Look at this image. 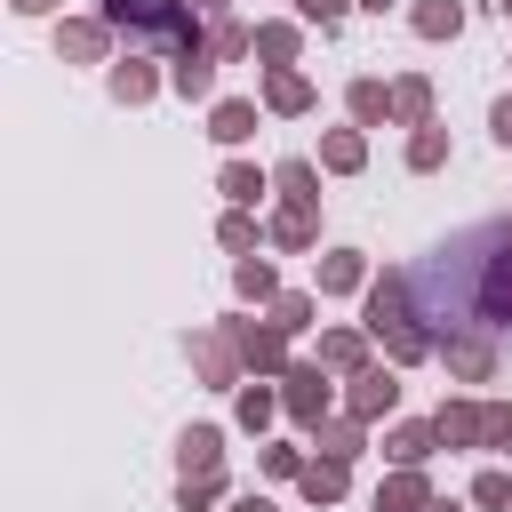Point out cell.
I'll list each match as a JSON object with an SVG mask.
<instances>
[{
  "label": "cell",
  "mask_w": 512,
  "mask_h": 512,
  "mask_svg": "<svg viewBox=\"0 0 512 512\" xmlns=\"http://www.w3.org/2000/svg\"><path fill=\"white\" fill-rule=\"evenodd\" d=\"M416 288H448V312H464L472 328H512V224H480L440 248Z\"/></svg>",
  "instance_id": "obj_1"
},
{
  "label": "cell",
  "mask_w": 512,
  "mask_h": 512,
  "mask_svg": "<svg viewBox=\"0 0 512 512\" xmlns=\"http://www.w3.org/2000/svg\"><path fill=\"white\" fill-rule=\"evenodd\" d=\"M368 336H384V352H392V368H416V360H432L440 344H432V328H424V312H416V272H384L376 288H368V320H360Z\"/></svg>",
  "instance_id": "obj_2"
},
{
  "label": "cell",
  "mask_w": 512,
  "mask_h": 512,
  "mask_svg": "<svg viewBox=\"0 0 512 512\" xmlns=\"http://www.w3.org/2000/svg\"><path fill=\"white\" fill-rule=\"evenodd\" d=\"M224 328H232V344H240V360H248L256 376H272V368L288 360V328H280V320H264V328H256V320H224Z\"/></svg>",
  "instance_id": "obj_3"
},
{
  "label": "cell",
  "mask_w": 512,
  "mask_h": 512,
  "mask_svg": "<svg viewBox=\"0 0 512 512\" xmlns=\"http://www.w3.org/2000/svg\"><path fill=\"white\" fill-rule=\"evenodd\" d=\"M440 360H448V376H464V384H488V376H496V344H488V336H464V328H448Z\"/></svg>",
  "instance_id": "obj_4"
},
{
  "label": "cell",
  "mask_w": 512,
  "mask_h": 512,
  "mask_svg": "<svg viewBox=\"0 0 512 512\" xmlns=\"http://www.w3.org/2000/svg\"><path fill=\"white\" fill-rule=\"evenodd\" d=\"M392 408H400V376L368 360V368L352 376V416H360V424H376V416H392Z\"/></svg>",
  "instance_id": "obj_5"
},
{
  "label": "cell",
  "mask_w": 512,
  "mask_h": 512,
  "mask_svg": "<svg viewBox=\"0 0 512 512\" xmlns=\"http://www.w3.org/2000/svg\"><path fill=\"white\" fill-rule=\"evenodd\" d=\"M192 368L208 376V384H240V344H232V328H216V336H192Z\"/></svg>",
  "instance_id": "obj_6"
},
{
  "label": "cell",
  "mask_w": 512,
  "mask_h": 512,
  "mask_svg": "<svg viewBox=\"0 0 512 512\" xmlns=\"http://www.w3.org/2000/svg\"><path fill=\"white\" fill-rule=\"evenodd\" d=\"M488 416H496V408H480V400H448L432 424H440L448 448H488Z\"/></svg>",
  "instance_id": "obj_7"
},
{
  "label": "cell",
  "mask_w": 512,
  "mask_h": 512,
  "mask_svg": "<svg viewBox=\"0 0 512 512\" xmlns=\"http://www.w3.org/2000/svg\"><path fill=\"white\" fill-rule=\"evenodd\" d=\"M296 488H304L312 504H336V496L352 488V456H312V464L296 472Z\"/></svg>",
  "instance_id": "obj_8"
},
{
  "label": "cell",
  "mask_w": 512,
  "mask_h": 512,
  "mask_svg": "<svg viewBox=\"0 0 512 512\" xmlns=\"http://www.w3.org/2000/svg\"><path fill=\"white\" fill-rule=\"evenodd\" d=\"M432 504V480H424V464H400L384 488H376V512H424Z\"/></svg>",
  "instance_id": "obj_9"
},
{
  "label": "cell",
  "mask_w": 512,
  "mask_h": 512,
  "mask_svg": "<svg viewBox=\"0 0 512 512\" xmlns=\"http://www.w3.org/2000/svg\"><path fill=\"white\" fill-rule=\"evenodd\" d=\"M264 112H280V120L312 112V80H304V72H288V64H272V80H264Z\"/></svg>",
  "instance_id": "obj_10"
},
{
  "label": "cell",
  "mask_w": 512,
  "mask_h": 512,
  "mask_svg": "<svg viewBox=\"0 0 512 512\" xmlns=\"http://www.w3.org/2000/svg\"><path fill=\"white\" fill-rule=\"evenodd\" d=\"M288 416L296 424H320L328 416V376L320 368H288Z\"/></svg>",
  "instance_id": "obj_11"
},
{
  "label": "cell",
  "mask_w": 512,
  "mask_h": 512,
  "mask_svg": "<svg viewBox=\"0 0 512 512\" xmlns=\"http://www.w3.org/2000/svg\"><path fill=\"white\" fill-rule=\"evenodd\" d=\"M56 48H64L72 64H96V56L112 48V24H88V16H72V24H56Z\"/></svg>",
  "instance_id": "obj_12"
},
{
  "label": "cell",
  "mask_w": 512,
  "mask_h": 512,
  "mask_svg": "<svg viewBox=\"0 0 512 512\" xmlns=\"http://www.w3.org/2000/svg\"><path fill=\"white\" fill-rule=\"evenodd\" d=\"M320 368L360 376V368H368V328H328V336H320Z\"/></svg>",
  "instance_id": "obj_13"
},
{
  "label": "cell",
  "mask_w": 512,
  "mask_h": 512,
  "mask_svg": "<svg viewBox=\"0 0 512 512\" xmlns=\"http://www.w3.org/2000/svg\"><path fill=\"white\" fill-rule=\"evenodd\" d=\"M208 136H216V144H248V136H256V104H248V96H224V104L208 112Z\"/></svg>",
  "instance_id": "obj_14"
},
{
  "label": "cell",
  "mask_w": 512,
  "mask_h": 512,
  "mask_svg": "<svg viewBox=\"0 0 512 512\" xmlns=\"http://www.w3.org/2000/svg\"><path fill=\"white\" fill-rule=\"evenodd\" d=\"M360 280H368L360 248H328V256H320V296H352Z\"/></svg>",
  "instance_id": "obj_15"
},
{
  "label": "cell",
  "mask_w": 512,
  "mask_h": 512,
  "mask_svg": "<svg viewBox=\"0 0 512 512\" xmlns=\"http://www.w3.org/2000/svg\"><path fill=\"white\" fill-rule=\"evenodd\" d=\"M432 448H440V424H392V432H384V456H392V464H424Z\"/></svg>",
  "instance_id": "obj_16"
},
{
  "label": "cell",
  "mask_w": 512,
  "mask_h": 512,
  "mask_svg": "<svg viewBox=\"0 0 512 512\" xmlns=\"http://www.w3.org/2000/svg\"><path fill=\"white\" fill-rule=\"evenodd\" d=\"M168 88H176V96H216V56H208V48H200V56H176V64H168Z\"/></svg>",
  "instance_id": "obj_17"
},
{
  "label": "cell",
  "mask_w": 512,
  "mask_h": 512,
  "mask_svg": "<svg viewBox=\"0 0 512 512\" xmlns=\"http://www.w3.org/2000/svg\"><path fill=\"white\" fill-rule=\"evenodd\" d=\"M360 160H368V136H360V128H328V136H320V168H336V176H352Z\"/></svg>",
  "instance_id": "obj_18"
},
{
  "label": "cell",
  "mask_w": 512,
  "mask_h": 512,
  "mask_svg": "<svg viewBox=\"0 0 512 512\" xmlns=\"http://www.w3.org/2000/svg\"><path fill=\"white\" fill-rule=\"evenodd\" d=\"M408 24H416L424 40H456V32H464V8H456V0H416Z\"/></svg>",
  "instance_id": "obj_19"
},
{
  "label": "cell",
  "mask_w": 512,
  "mask_h": 512,
  "mask_svg": "<svg viewBox=\"0 0 512 512\" xmlns=\"http://www.w3.org/2000/svg\"><path fill=\"white\" fill-rule=\"evenodd\" d=\"M152 88H160V72H152L144 56H120V64H112V96H120V104H144Z\"/></svg>",
  "instance_id": "obj_20"
},
{
  "label": "cell",
  "mask_w": 512,
  "mask_h": 512,
  "mask_svg": "<svg viewBox=\"0 0 512 512\" xmlns=\"http://www.w3.org/2000/svg\"><path fill=\"white\" fill-rule=\"evenodd\" d=\"M344 104H352V120H360V128L392 120V88H384V80H352V88H344Z\"/></svg>",
  "instance_id": "obj_21"
},
{
  "label": "cell",
  "mask_w": 512,
  "mask_h": 512,
  "mask_svg": "<svg viewBox=\"0 0 512 512\" xmlns=\"http://www.w3.org/2000/svg\"><path fill=\"white\" fill-rule=\"evenodd\" d=\"M216 192H224L232 208H248V200H264V192H272V176H264V168H248V160H232V168L216 176Z\"/></svg>",
  "instance_id": "obj_22"
},
{
  "label": "cell",
  "mask_w": 512,
  "mask_h": 512,
  "mask_svg": "<svg viewBox=\"0 0 512 512\" xmlns=\"http://www.w3.org/2000/svg\"><path fill=\"white\" fill-rule=\"evenodd\" d=\"M272 184H280L296 208H320V168H312V160H280V168H272Z\"/></svg>",
  "instance_id": "obj_23"
},
{
  "label": "cell",
  "mask_w": 512,
  "mask_h": 512,
  "mask_svg": "<svg viewBox=\"0 0 512 512\" xmlns=\"http://www.w3.org/2000/svg\"><path fill=\"white\" fill-rule=\"evenodd\" d=\"M392 120H408V128H424V120H432V80H416V72H408V80L392 88Z\"/></svg>",
  "instance_id": "obj_24"
},
{
  "label": "cell",
  "mask_w": 512,
  "mask_h": 512,
  "mask_svg": "<svg viewBox=\"0 0 512 512\" xmlns=\"http://www.w3.org/2000/svg\"><path fill=\"white\" fill-rule=\"evenodd\" d=\"M216 464H224V432L216 424H192L184 432V472H216Z\"/></svg>",
  "instance_id": "obj_25"
},
{
  "label": "cell",
  "mask_w": 512,
  "mask_h": 512,
  "mask_svg": "<svg viewBox=\"0 0 512 512\" xmlns=\"http://www.w3.org/2000/svg\"><path fill=\"white\" fill-rule=\"evenodd\" d=\"M440 160H448V128H432V120H424V128L408 136V168H416V176H432Z\"/></svg>",
  "instance_id": "obj_26"
},
{
  "label": "cell",
  "mask_w": 512,
  "mask_h": 512,
  "mask_svg": "<svg viewBox=\"0 0 512 512\" xmlns=\"http://www.w3.org/2000/svg\"><path fill=\"white\" fill-rule=\"evenodd\" d=\"M272 240H280V248H312V240H320V224H312V208H296V200H288V208L272 216Z\"/></svg>",
  "instance_id": "obj_27"
},
{
  "label": "cell",
  "mask_w": 512,
  "mask_h": 512,
  "mask_svg": "<svg viewBox=\"0 0 512 512\" xmlns=\"http://www.w3.org/2000/svg\"><path fill=\"white\" fill-rule=\"evenodd\" d=\"M232 288H240L248 304H272V296H280V280H272V264H264V256H240V272H232Z\"/></svg>",
  "instance_id": "obj_28"
},
{
  "label": "cell",
  "mask_w": 512,
  "mask_h": 512,
  "mask_svg": "<svg viewBox=\"0 0 512 512\" xmlns=\"http://www.w3.org/2000/svg\"><path fill=\"white\" fill-rule=\"evenodd\" d=\"M320 432V456H360L368 440H360V416H344V424H312Z\"/></svg>",
  "instance_id": "obj_29"
},
{
  "label": "cell",
  "mask_w": 512,
  "mask_h": 512,
  "mask_svg": "<svg viewBox=\"0 0 512 512\" xmlns=\"http://www.w3.org/2000/svg\"><path fill=\"white\" fill-rule=\"evenodd\" d=\"M208 48H216V56H248V48H256V32H248V24H232V16H216V24H208Z\"/></svg>",
  "instance_id": "obj_30"
},
{
  "label": "cell",
  "mask_w": 512,
  "mask_h": 512,
  "mask_svg": "<svg viewBox=\"0 0 512 512\" xmlns=\"http://www.w3.org/2000/svg\"><path fill=\"white\" fill-rule=\"evenodd\" d=\"M256 56L264 64H288L296 56V24H256Z\"/></svg>",
  "instance_id": "obj_31"
},
{
  "label": "cell",
  "mask_w": 512,
  "mask_h": 512,
  "mask_svg": "<svg viewBox=\"0 0 512 512\" xmlns=\"http://www.w3.org/2000/svg\"><path fill=\"white\" fill-rule=\"evenodd\" d=\"M216 496H224V472H184V488H176L184 512H200V504H216Z\"/></svg>",
  "instance_id": "obj_32"
},
{
  "label": "cell",
  "mask_w": 512,
  "mask_h": 512,
  "mask_svg": "<svg viewBox=\"0 0 512 512\" xmlns=\"http://www.w3.org/2000/svg\"><path fill=\"white\" fill-rule=\"evenodd\" d=\"M472 504H480V512H504V504H512V480H504V472H480V480H472Z\"/></svg>",
  "instance_id": "obj_33"
},
{
  "label": "cell",
  "mask_w": 512,
  "mask_h": 512,
  "mask_svg": "<svg viewBox=\"0 0 512 512\" xmlns=\"http://www.w3.org/2000/svg\"><path fill=\"white\" fill-rule=\"evenodd\" d=\"M152 8H160V0H104V24H128V32H144V24H152Z\"/></svg>",
  "instance_id": "obj_34"
},
{
  "label": "cell",
  "mask_w": 512,
  "mask_h": 512,
  "mask_svg": "<svg viewBox=\"0 0 512 512\" xmlns=\"http://www.w3.org/2000/svg\"><path fill=\"white\" fill-rule=\"evenodd\" d=\"M272 320H280V328L296 336V328L312 320V296H296V288H288V296H272Z\"/></svg>",
  "instance_id": "obj_35"
},
{
  "label": "cell",
  "mask_w": 512,
  "mask_h": 512,
  "mask_svg": "<svg viewBox=\"0 0 512 512\" xmlns=\"http://www.w3.org/2000/svg\"><path fill=\"white\" fill-rule=\"evenodd\" d=\"M240 424H248V432H264V424H272V392H264V384H248V392H240Z\"/></svg>",
  "instance_id": "obj_36"
},
{
  "label": "cell",
  "mask_w": 512,
  "mask_h": 512,
  "mask_svg": "<svg viewBox=\"0 0 512 512\" xmlns=\"http://www.w3.org/2000/svg\"><path fill=\"white\" fill-rule=\"evenodd\" d=\"M344 8H352V0H296V16H304V24H320V32H328V24H344Z\"/></svg>",
  "instance_id": "obj_37"
},
{
  "label": "cell",
  "mask_w": 512,
  "mask_h": 512,
  "mask_svg": "<svg viewBox=\"0 0 512 512\" xmlns=\"http://www.w3.org/2000/svg\"><path fill=\"white\" fill-rule=\"evenodd\" d=\"M224 248H256V224H248V216H240V208H232V216H224Z\"/></svg>",
  "instance_id": "obj_38"
},
{
  "label": "cell",
  "mask_w": 512,
  "mask_h": 512,
  "mask_svg": "<svg viewBox=\"0 0 512 512\" xmlns=\"http://www.w3.org/2000/svg\"><path fill=\"white\" fill-rule=\"evenodd\" d=\"M264 472H280V480H296V472H304V456H296V448H264Z\"/></svg>",
  "instance_id": "obj_39"
},
{
  "label": "cell",
  "mask_w": 512,
  "mask_h": 512,
  "mask_svg": "<svg viewBox=\"0 0 512 512\" xmlns=\"http://www.w3.org/2000/svg\"><path fill=\"white\" fill-rule=\"evenodd\" d=\"M488 128H496V144L512 152V96H496V112H488Z\"/></svg>",
  "instance_id": "obj_40"
},
{
  "label": "cell",
  "mask_w": 512,
  "mask_h": 512,
  "mask_svg": "<svg viewBox=\"0 0 512 512\" xmlns=\"http://www.w3.org/2000/svg\"><path fill=\"white\" fill-rule=\"evenodd\" d=\"M488 448H504V456H512V408H496V416H488Z\"/></svg>",
  "instance_id": "obj_41"
},
{
  "label": "cell",
  "mask_w": 512,
  "mask_h": 512,
  "mask_svg": "<svg viewBox=\"0 0 512 512\" xmlns=\"http://www.w3.org/2000/svg\"><path fill=\"white\" fill-rule=\"evenodd\" d=\"M48 8H56V0H16V16H48Z\"/></svg>",
  "instance_id": "obj_42"
},
{
  "label": "cell",
  "mask_w": 512,
  "mask_h": 512,
  "mask_svg": "<svg viewBox=\"0 0 512 512\" xmlns=\"http://www.w3.org/2000/svg\"><path fill=\"white\" fill-rule=\"evenodd\" d=\"M232 512H272V504H264V496H240V504H232Z\"/></svg>",
  "instance_id": "obj_43"
},
{
  "label": "cell",
  "mask_w": 512,
  "mask_h": 512,
  "mask_svg": "<svg viewBox=\"0 0 512 512\" xmlns=\"http://www.w3.org/2000/svg\"><path fill=\"white\" fill-rule=\"evenodd\" d=\"M352 8H376V16H384V8H392V0H352Z\"/></svg>",
  "instance_id": "obj_44"
},
{
  "label": "cell",
  "mask_w": 512,
  "mask_h": 512,
  "mask_svg": "<svg viewBox=\"0 0 512 512\" xmlns=\"http://www.w3.org/2000/svg\"><path fill=\"white\" fill-rule=\"evenodd\" d=\"M424 512H456V504H424Z\"/></svg>",
  "instance_id": "obj_45"
},
{
  "label": "cell",
  "mask_w": 512,
  "mask_h": 512,
  "mask_svg": "<svg viewBox=\"0 0 512 512\" xmlns=\"http://www.w3.org/2000/svg\"><path fill=\"white\" fill-rule=\"evenodd\" d=\"M496 8H504V24H512V0H496Z\"/></svg>",
  "instance_id": "obj_46"
},
{
  "label": "cell",
  "mask_w": 512,
  "mask_h": 512,
  "mask_svg": "<svg viewBox=\"0 0 512 512\" xmlns=\"http://www.w3.org/2000/svg\"><path fill=\"white\" fill-rule=\"evenodd\" d=\"M208 8H224V0H208Z\"/></svg>",
  "instance_id": "obj_47"
},
{
  "label": "cell",
  "mask_w": 512,
  "mask_h": 512,
  "mask_svg": "<svg viewBox=\"0 0 512 512\" xmlns=\"http://www.w3.org/2000/svg\"><path fill=\"white\" fill-rule=\"evenodd\" d=\"M504 512H512V504H504Z\"/></svg>",
  "instance_id": "obj_48"
}]
</instances>
